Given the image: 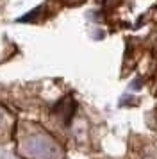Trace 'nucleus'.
Returning a JSON list of instances; mask_svg holds the SVG:
<instances>
[{
	"instance_id": "1",
	"label": "nucleus",
	"mask_w": 157,
	"mask_h": 159,
	"mask_svg": "<svg viewBox=\"0 0 157 159\" xmlns=\"http://www.w3.org/2000/svg\"><path fill=\"white\" fill-rule=\"evenodd\" d=\"M20 154L29 159H63L64 152L54 138L38 127L21 132Z\"/></svg>"
},
{
	"instance_id": "2",
	"label": "nucleus",
	"mask_w": 157,
	"mask_h": 159,
	"mask_svg": "<svg viewBox=\"0 0 157 159\" xmlns=\"http://www.w3.org/2000/svg\"><path fill=\"white\" fill-rule=\"evenodd\" d=\"M6 127H7V115L4 113V109L0 107V136L6 132Z\"/></svg>"
}]
</instances>
